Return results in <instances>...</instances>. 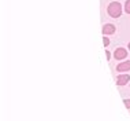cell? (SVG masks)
I'll list each match as a JSON object with an SVG mask.
<instances>
[{"instance_id":"obj_10","label":"cell","mask_w":130,"mask_h":121,"mask_svg":"<svg viewBox=\"0 0 130 121\" xmlns=\"http://www.w3.org/2000/svg\"><path fill=\"white\" fill-rule=\"evenodd\" d=\"M129 50H130V44H129Z\"/></svg>"},{"instance_id":"obj_4","label":"cell","mask_w":130,"mask_h":121,"mask_svg":"<svg viewBox=\"0 0 130 121\" xmlns=\"http://www.w3.org/2000/svg\"><path fill=\"white\" fill-rule=\"evenodd\" d=\"M117 70H119V72L130 70V60H127V62H122L121 65H118V66H117Z\"/></svg>"},{"instance_id":"obj_1","label":"cell","mask_w":130,"mask_h":121,"mask_svg":"<svg viewBox=\"0 0 130 121\" xmlns=\"http://www.w3.org/2000/svg\"><path fill=\"white\" fill-rule=\"evenodd\" d=\"M108 14H110L111 17H114V18H118V17L122 14V7H121V4H119V3H117V2L111 3V4L108 6Z\"/></svg>"},{"instance_id":"obj_2","label":"cell","mask_w":130,"mask_h":121,"mask_svg":"<svg viewBox=\"0 0 130 121\" xmlns=\"http://www.w3.org/2000/svg\"><path fill=\"white\" fill-rule=\"evenodd\" d=\"M129 81H130V76H127V74H121L117 79V84L118 85H125V84H127Z\"/></svg>"},{"instance_id":"obj_3","label":"cell","mask_w":130,"mask_h":121,"mask_svg":"<svg viewBox=\"0 0 130 121\" xmlns=\"http://www.w3.org/2000/svg\"><path fill=\"white\" fill-rule=\"evenodd\" d=\"M126 55H127V52H126L125 48H117V50H115V52H114V56L117 59H123Z\"/></svg>"},{"instance_id":"obj_5","label":"cell","mask_w":130,"mask_h":121,"mask_svg":"<svg viewBox=\"0 0 130 121\" xmlns=\"http://www.w3.org/2000/svg\"><path fill=\"white\" fill-rule=\"evenodd\" d=\"M114 32H115V26H114V25H111V23L104 25L103 33H105V34H111V33H114Z\"/></svg>"},{"instance_id":"obj_7","label":"cell","mask_w":130,"mask_h":121,"mask_svg":"<svg viewBox=\"0 0 130 121\" xmlns=\"http://www.w3.org/2000/svg\"><path fill=\"white\" fill-rule=\"evenodd\" d=\"M103 43H104L105 47H107V45H110V40H108V39L105 37V36H104V39H103Z\"/></svg>"},{"instance_id":"obj_8","label":"cell","mask_w":130,"mask_h":121,"mask_svg":"<svg viewBox=\"0 0 130 121\" xmlns=\"http://www.w3.org/2000/svg\"><path fill=\"white\" fill-rule=\"evenodd\" d=\"M125 106H126V107H130V99H125Z\"/></svg>"},{"instance_id":"obj_9","label":"cell","mask_w":130,"mask_h":121,"mask_svg":"<svg viewBox=\"0 0 130 121\" xmlns=\"http://www.w3.org/2000/svg\"><path fill=\"white\" fill-rule=\"evenodd\" d=\"M105 56H107V59H110V58H111V54L107 51V52H105Z\"/></svg>"},{"instance_id":"obj_6","label":"cell","mask_w":130,"mask_h":121,"mask_svg":"<svg viewBox=\"0 0 130 121\" xmlns=\"http://www.w3.org/2000/svg\"><path fill=\"white\" fill-rule=\"evenodd\" d=\"M125 10H126V13H129V14H130V0H127V2H126Z\"/></svg>"}]
</instances>
